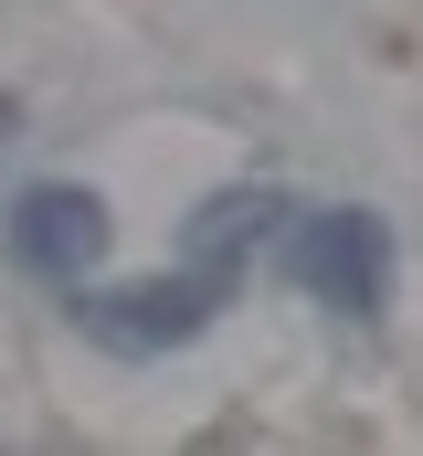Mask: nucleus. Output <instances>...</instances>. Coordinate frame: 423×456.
I'll use <instances>...</instances> for the list:
<instances>
[{
	"instance_id": "obj_1",
	"label": "nucleus",
	"mask_w": 423,
	"mask_h": 456,
	"mask_svg": "<svg viewBox=\"0 0 423 456\" xmlns=\"http://www.w3.org/2000/svg\"><path fill=\"white\" fill-rule=\"evenodd\" d=\"M286 276L307 287L317 308H339L349 330H381L392 319V224L381 213H307L297 244H286Z\"/></svg>"
},
{
	"instance_id": "obj_2",
	"label": "nucleus",
	"mask_w": 423,
	"mask_h": 456,
	"mask_svg": "<svg viewBox=\"0 0 423 456\" xmlns=\"http://www.w3.org/2000/svg\"><path fill=\"white\" fill-rule=\"evenodd\" d=\"M233 287H243V276H212V265H180V276H138V287H96V297L75 287V319H85L106 350H138V361H148V350L202 340L212 319L233 308Z\"/></svg>"
},
{
	"instance_id": "obj_3",
	"label": "nucleus",
	"mask_w": 423,
	"mask_h": 456,
	"mask_svg": "<svg viewBox=\"0 0 423 456\" xmlns=\"http://www.w3.org/2000/svg\"><path fill=\"white\" fill-rule=\"evenodd\" d=\"M106 202L85 191V181H32L21 202H11V224H0V244L32 265V276H53V287H85L106 265Z\"/></svg>"
},
{
	"instance_id": "obj_4",
	"label": "nucleus",
	"mask_w": 423,
	"mask_h": 456,
	"mask_svg": "<svg viewBox=\"0 0 423 456\" xmlns=\"http://www.w3.org/2000/svg\"><path fill=\"white\" fill-rule=\"evenodd\" d=\"M286 224V191H212L202 213H191V265L212 276H243V255H254V233Z\"/></svg>"
}]
</instances>
